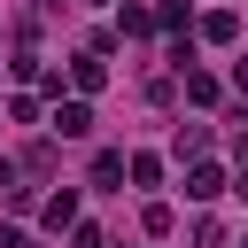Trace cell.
Masks as SVG:
<instances>
[{
	"label": "cell",
	"instance_id": "2",
	"mask_svg": "<svg viewBox=\"0 0 248 248\" xmlns=\"http://www.w3.org/2000/svg\"><path fill=\"white\" fill-rule=\"evenodd\" d=\"M186 194H194V202H217V194H225V170H217V163H194V170H186Z\"/></svg>",
	"mask_w": 248,
	"mask_h": 248
},
{
	"label": "cell",
	"instance_id": "3",
	"mask_svg": "<svg viewBox=\"0 0 248 248\" xmlns=\"http://www.w3.org/2000/svg\"><path fill=\"white\" fill-rule=\"evenodd\" d=\"M202 39L232 46V39H240V16H232V8H209V16H202Z\"/></svg>",
	"mask_w": 248,
	"mask_h": 248
},
{
	"label": "cell",
	"instance_id": "7",
	"mask_svg": "<svg viewBox=\"0 0 248 248\" xmlns=\"http://www.w3.org/2000/svg\"><path fill=\"white\" fill-rule=\"evenodd\" d=\"M93 178H101V186H108V178H124V155H116V147H101V155H93Z\"/></svg>",
	"mask_w": 248,
	"mask_h": 248
},
{
	"label": "cell",
	"instance_id": "4",
	"mask_svg": "<svg viewBox=\"0 0 248 248\" xmlns=\"http://www.w3.org/2000/svg\"><path fill=\"white\" fill-rule=\"evenodd\" d=\"M70 85H78V93H101V85H108V62H101V54H85V62L70 70Z\"/></svg>",
	"mask_w": 248,
	"mask_h": 248
},
{
	"label": "cell",
	"instance_id": "9",
	"mask_svg": "<svg viewBox=\"0 0 248 248\" xmlns=\"http://www.w3.org/2000/svg\"><path fill=\"white\" fill-rule=\"evenodd\" d=\"M78 248H108V240H101V225H78Z\"/></svg>",
	"mask_w": 248,
	"mask_h": 248
},
{
	"label": "cell",
	"instance_id": "1",
	"mask_svg": "<svg viewBox=\"0 0 248 248\" xmlns=\"http://www.w3.org/2000/svg\"><path fill=\"white\" fill-rule=\"evenodd\" d=\"M54 132H62V140H85V132H93V108H85V101H62V108H54Z\"/></svg>",
	"mask_w": 248,
	"mask_h": 248
},
{
	"label": "cell",
	"instance_id": "5",
	"mask_svg": "<svg viewBox=\"0 0 248 248\" xmlns=\"http://www.w3.org/2000/svg\"><path fill=\"white\" fill-rule=\"evenodd\" d=\"M46 225L62 232V225H78V186H62V194H46Z\"/></svg>",
	"mask_w": 248,
	"mask_h": 248
},
{
	"label": "cell",
	"instance_id": "8",
	"mask_svg": "<svg viewBox=\"0 0 248 248\" xmlns=\"http://www.w3.org/2000/svg\"><path fill=\"white\" fill-rule=\"evenodd\" d=\"M0 248H39V240H31L23 225H8V232H0Z\"/></svg>",
	"mask_w": 248,
	"mask_h": 248
},
{
	"label": "cell",
	"instance_id": "6",
	"mask_svg": "<svg viewBox=\"0 0 248 248\" xmlns=\"http://www.w3.org/2000/svg\"><path fill=\"white\" fill-rule=\"evenodd\" d=\"M186 101H202V108H209V101H217V78H209V70H186Z\"/></svg>",
	"mask_w": 248,
	"mask_h": 248
}]
</instances>
